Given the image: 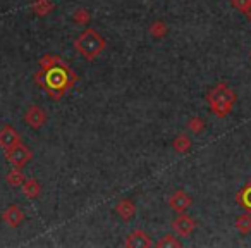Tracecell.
I'll list each match as a JSON object with an SVG mask.
<instances>
[{
    "label": "cell",
    "mask_w": 251,
    "mask_h": 248,
    "mask_svg": "<svg viewBox=\"0 0 251 248\" xmlns=\"http://www.w3.org/2000/svg\"><path fill=\"white\" fill-rule=\"evenodd\" d=\"M157 247L158 248H177V247H181V241H179L174 234L169 233V234H165V236H162L160 240H158Z\"/></svg>",
    "instance_id": "obj_18"
},
{
    "label": "cell",
    "mask_w": 251,
    "mask_h": 248,
    "mask_svg": "<svg viewBox=\"0 0 251 248\" xmlns=\"http://www.w3.org/2000/svg\"><path fill=\"white\" fill-rule=\"evenodd\" d=\"M2 220H4L7 226L18 227V226H21V222L25 220V212L21 210V207L9 205L7 209L4 210V214H2Z\"/></svg>",
    "instance_id": "obj_10"
},
{
    "label": "cell",
    "mask_w": 251,
    "mask_h": 248,
    "mask_svg": "<svg viewBox=\"0 0 251 248\" xmlns=\"http://www.w3.org/2000/svg\"><path fill=\"white\" fill-rule=\"evenodd\" d=\"M105 47H107L105 38L93 28H86L74 40V49L86 60H93L95 57H98L105 50Z\"/></svg>",
    "instance_id": "obj_2"
},
{
    "label": "cell",
    "mask_w": 251,
    "mask_h": 248,
    "mask_svg": "<svg viewBox=\"0 0 251 248\" xmlns=\"http://www.w3.org/2000/svg\"><path fill=\"white\" fill-rule=\"evenodd\" d=\"M90 19H91V16L86 9H76L73 14V21L76 23V25H88Z\"/></svg>",
    "instance_id": "obj_20"
},
{
    "label": "cell",
    "mask_w": 251,
    "mask_h": 248,
    "mask_svg": "<svg viewBox=\"0 0 251 248\" xmlns=\"http://www.w3.org/2000/svg\"><path fill=\"white\" fill-rule=\"evenodd\" d=\"M150 35L153 38H164L167 35V25L164 21H155L153 25L150 26Z\"/></svg>",
    "instance_id": "obj_19"
},
{
    "label": "cell",
    "mask_w": 251,
    "mask_h": 248,
    "mask_svg": "<svg viewBox=\"0 0 251 248\" xmlns=\"http://www.w3.org/2000/svg\"><path fill=\"white\" fill-rule=\"evenodd\" d=\"M189 148H191V140H189L186 135H179V137H176L174 150L177 152V154H186V152H189Z\"/></svg>",
    "instance_id": "obj_16"
},
{
    "label": "cell",
    "mask_w": 251,
    "mask_h": 248,
    "mask_svg": "<svg viewBox=\"0 0 251 248\" xmlns=\"http://www.w3.org/2000/svg\"><path fill=\"white\" fill-rule=\"evenodd\" d=\"M237 202H239L246 210H251V181L237 193Z\"/></svg>",
    "instance_id": "obj_14"
},
{
    "label": "cell",
    "mask_w": 251,
    "mask_h": 248,
    "mask_svg": "<svg viewBox=\"0 0 251 248\" xmlns=\"http://www.w3.org/2000/svg\"><path fill=\"white\" fill-rule=\"evenodd\" d=\"M18 143H21V137H19V133L14 128L4 126L0 130V147L4 148L5 154H7L9 150H12Z\"/></svg>",
    "instance_id": "obj_7"
},
{
    "label": "cell",
    "mask_w": 251,
    "mask_h": 248,
    "mask_svg": "<svg viewBox=\"0 0 251 248\" xmlns=\"http://www.w3.org/2000/svg\"><path fill=\"white\" fill-rule=\"evenodd\" d=\"M40 67L42 69L35 74V83L43 88L52 100H60L77 81V74L57 55H43Z\"/></svg>",
    "instance_id": "obj_1"
},
{
    "label": "cell",
    "mask_w": 251,
    "mask_h": 248,
    "mask_svg": "<svg viewBox=\"0 0 251 248\" xmlns=\"http://www.w3.org/2000/svg\"><path fill=\"white\" fill-rule=\"evenodd\" d=\"M5 155H7V161L11 162L14 167H25V165L33 159L31 150H29V148L26 147V145H23V143H18L14 148H12V150H9Z\"/></svg>",
    "instance_id": "obj_4"
},
{
    "label": "cell",
    "mask_w": 251,
    "mask_h": 248,
    "mask_svg": "<svg viewBox=\"0 0 251 248\" xmlns=\"http://www.w3.org/2000/svg\"><path fill=\"white\" fill-rule=\"evenodd\" d=\"M115 212L119 214V217H121L122 220H129V219H133L134 214H136V205L133 203V200L122 198L121 202L115 205Z\"/></svg>",
    "instance_id": "obj_11"
},
{
    "label": "cell",
    "mask_w": 251,
    "mask_h": 248,
    "mask_svg": "<svg viewBox=\"0 0 251 248\" xmlns=\"http://www.w3.org/2000/svg\"><path fill=\"white\" fill-rule=\"evenodd\" d=\"M243 12H244V16H246V19H248V21L251 23V2H250V5H248V7L244 9Z\"/></svg>",
    "instance_id": "obj_23"
},
{
    "label": "cell",
    "mask_w": 251,
    "mask_h": 248,
    "mask_svg": "<svg viewBox=\"0 0 251 248\" xmlns=\"http://www.w3.org/2000/svg\"><path fill=\"white\" fill-rule=\"evenodd\" d=\"M206 102L217 117H226L232 110V105L236 104V93L226 83H219L206 95Z\"/></svg>",
    "instance_id": "obj_3"
},
{
    "label": "cell",
    "mask_w": 251,
    "mask_h": 248,
    "mask_svg": "<svg viewBox=\"0 0 251 248\" xmlns=\"http://www.w3.org/2000/svg\"><path fill=\"white\" fill-rule=\"evenodd\" d=\"M172 229L177 236H189L196 229V220L191 216L182 212L172 220Z\"/></svg>",
    "instance_id": "obj_5"
},
{
    "label": "cell",
    "mask_w": 251,
    "mask_h": 248,
    "mask_svg": "<svg viewBox=\"0 0 251 248\" xmlns=\"http://www.w3.org/2000/svg\"><path fill=\"white\" fill-rule=\"evenodd\" d=\"M236 227L241 231L243 234H248L251 233V212L248 214H243L236 219Z\"/></svg>",
    "instance_id": "obj_17"
},
{
    "label": "cell",
    "mask_w": 251,
    "mask_h": 248,
    "mask_svg": "<svg viewBox=\"0 0 251 248\" xmlns=\"http://www.w3.org/2000/svg\"><path fill=\"white\" fill-rule=\"evenodd\" d=\"M5 181H7L11 186H14V188L16 186H23V183H25L26 179H25V174H23L21 167H14V165H12L9 174L5 176Z\"/></svg>",
    "instance_id": "obj_13"
},
{
    "label": "cell",
    "mask_w": 251,
    "mask_h": 248,
    "mask_svg": "<svg viewBox=\"0 0 251 248\" xmlns=\"http://www.w3.org/2000/svg\"><path fill=\"white\" fill-rule=\"evenodd\" d=\"M126 247L129 248H148V247H153V241L150 240L145 231L136 229L129 234V236L126 238Z\"/></svg>",
    "instance_id": "obj_9"
},
{
    "label": "cell",
    "mask_w": 251,
    "mask_h": 248,
    "mask_svg": "<svg viewBox=\"0 0 251 248\" xmlns=\"http://www.w3.org/2000/svg\"><path fill=\"white\" fill-rule=\"evenodd\" d=\"M205 121H203L201 117H193V119H189V122H188V128H189V131L191 133H195V135H200L203 130H205Z\"/></svg>",
    "instance_id": "obj_21"
},
{
    "label": "cell",
    "mask_w": 251,
    "mask_h": 248,
    "mask_svg": "<svg viewBox=\"0 0 251 248\" xmlns=\"http://www.w3.org/2000/svg\"><path fill=\"white\" fill-rule=\"evenodd\" d=\"M31 9L36 12L38 16H47L49 12H52V9H53V4L50 2V0H36L35 4L31 5Z\"/></svg>",
    "instance_id": "obj_15"
},
{
    "label": "cell",
    "mask_w": 251,
    "mask_h": 248,
    "mask_svg": "<svg viewBox=\"0 0 251 248\" xmlns=\"http://www.w3.org/2000/svg\"><path fill=\"white\" fill-rule=\"evenodd\" d=\"M191 203H193L191 196H189L186 192H176L174 195L169 198V205H171V209L177 214L186 212V210L191 207Z\"/></svg>",
    "instance_id": "obj_8"
},
{
    "label": "cell",
    "mask_w": 251,
    "mask_h": 248,
    "mask_svg": "<svg viewBox=\"0 0 251 248\" xmlns=\"http://www.w3.org/2000/svg\"><path fill=\"white\" fill-rule=\"evenodd\" d=\"M40 192H42V186H40V183L36 179H26L23 183V193L28 198H36L40 195Z\"/></svg>",
    "instance_id": "obj_12"
},
{
    "label": "cell",
    "mask_w": 251,
    "mask_h": 248,
    "mask_svg": "<svg viewBox=\"0 0 251 248\" xmlns=\"http://www.w3.org/2000/svg\"><path fill=\"white\" fill-rule=\"evenodd\" d=\"M230 2H232V5L236 9H239V11H244V9L250 5L251 0H230Z\"/></svg>",
    "instance_id": "obj_22"
},
{
    "label": "cell",
    "mask_w": 251,
    "mask_h": 248,
    "mask_svg": "<svg viewBox=\"0 0 251 248\" xmlns=\"http://www.w3.org/2000/svg\"><path fill=\"white\" fill-rule=\"evenodd\" d=\"M25 122L33 130H38L47 122V112L45 109L38 107V105H31L25 114Z\"/></svg>",
    "instance_id": "obj_6"
}]
</instances>
